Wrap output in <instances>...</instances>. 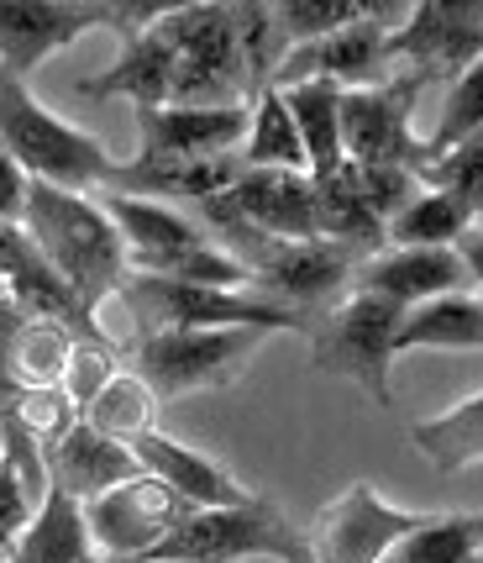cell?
Masks as SVG:
<instances>
[{
  "instance_id": "6da1fadb",
  "label": "cell",
  "mask_w": 483,
  "mask_h": 563,
  "mask_svg": "<svg viewBox=\"0 0 483 563\" xmlns=\"http://www.w3.org/2000/svg\"><path fill=\"white\" fill-rule=\"evenodd\" d=\"M22 232L37 247V258L58 274V285L79 300V311L96 321V311L121 290L126 279V247H121L111 217L96 196H74L58 185H26Z\"/></svg>"
},
{
  "instance_id": "7a4b0ae2",
  "label": "cell",
  "mask_w": 483,
  "mask_h": 563,
  "mask_svg": "<svg viewBox=\"0 0 483 563\" xmlns=\"http://www.w3.org/2000/svg\"><path fill=\"white\" fill-rule=\"evenodd\" d=\"M0 147L16 158V169L26 179L58 185L74 196L105 190V179L116 169V158L105 153L100 137L53 117L48 106H37L26 79H16V74H0Z\"/></svg>"
},
{
  "instance_id": "3957f363",
  "label": "cell",
  "mask_w": 483,
  "mask_h": 563,
  "mask_svg": "<svg viewBox=\"0 0 483 563\" xmlns=\"http://www.w3.org/2000/svg\"><path fill=\"white\" fill-rule=\"evenodd\" d=\"M121 311L132 317L137 338L147 332H211V327H258V332H311V321L268 306L252 290H211V285H173V279H147L126 274L121 279Z\"/></svg>"
},
{
  "instance_id": "277c9868",
  "label": "cell",
  "mask_w": 483,
  "mask_h": 563,
  "mask_svg": "<svg viewBox=\"0 0 483 563\" xmlns=\"http://www.w3.org/2000/svg\"><path fill=\"white\" fill-rule=\"evenodd\" d=\"M153 32L173 53L169 106H247L237 74V43H232V5L194 0V5H164L153 16Z\"/></svg>"
},
{
  "instance_id": "5b68a950",
  "label": "cell",
  "mask_w": 483,
  "mask_h": 563,
  "mask_svg": "<svg viewBox=\"0 0 483 563\" xmlns=\"http://www.w3.org/2000/svg\"><path fill=\"white\" fill-rule=\"evenodd\" d=\"M242 559H279L300 563L305 538L290 527V516L273 500H252L237 511H190L164 542H153L137 563H242Z\"/></svg>"
},
{
  "instance_id": "8992f818",
  "label": "cell",
  "mask_w": 483,
  "mask_h": 563,
  "mask_svg": "<svg viewBox=\"0 0 483 563\" xmlns=\"http://www.w3.org/2000/svg\"><path fill=\"white\" fill-rule=\"evenodd\" d=\"M394 327H400V306H389L379 295L347 290L311 321V364L321 374L352 379L362 395H373L389 411L394 406V390H389Z\"/></svg>"
},
{
  "instance_id": "52a82bcc",
  "label": "cell",
  "mask_w": 483,
  "mask_h": 563,
  "mask_svg": "<svg viewBox=\"0 0 483 563\" xmlns=\"http://www.w3.org/2000/svg\"><path fill=\"white\" fill-rule=\"evenodd\" d=\"M258 327H211V332H147L132 347V374L164 400L237 385L247 358L263 347Z\"/></svg>"
},
{
  "instance_id": "ba28073f",
  "label": "cell",
  "mask_w": 483,
  "mask_h": 563,
  "mask_svg": "<svg viewBox=\"0 0 483 563\" xmlns=\"http://www.w3.org/2000/svg\"><path fill=\"white\" fill-rule=\"evenodd\" d=\"M420 79L415 74H394L384 85H362V90H341L337 96V132H341V158L347 164H400V169H420L431 153L415 137V100H420Z\"/></svg>"
},
{
  "instance_id": "9c48e42d",
  "label": "cell",
  "mask_w": 483,
  "mask_h": 563,
  "mask_svg": "<svg viewBox=\"0 0 483 563\" xmlns=\"http://www.w3.org/2000/svg\"><path fill=\"white\" fill-rule=\"evenodd\" d=\"M405 22L400 5H379L368 0V16L352 26H341L321 43H305V48H290V58L273 74V90H290V85H337V90H362V85H384L394 79L389 69V32Z\"/></svg>"
},
{
  "instance_id": "30bf717a",
  "label": "cell",
  "mask_w": 483,
  "mask_h": 563,
  "mask_svg": "<svg viewBox=\"0 0 483 563\" xmlns=\"http://www.w3.org/2000/svg\"><path fill=\"white\" fill-rule=\"evenodd\" d=\"M79 516H85V538H90V548H96L100 559L105 563H137L153 542H164L173 527L190 516V506H184L164 479L137 474V479H126L116 490L85 500Z\"/></svg>"
},
{
  "instance_id": "8fae6325",
  "label": "cell",
  "mask_w": 483,
  "mask_h": 563,
  "mask_svg": "<svg viewBox=\"0 0 483 563\" xmlns=\"http://www.w3.org/2000/svg\"><path fill=\"white\" fill-rule=\"evenodd\" d=\"M400 64H411V74L426 79H458L473 64H483V5L462 0V5H436L420 0L405 11V22L389 32V69L400 74Z\"/></svg>"
},
{
  "instance_id": "7c38bea8",
  "label": "cell",
  "mask_w": 483,
  "mask_h": 563,
  "mask_svg": "<svg viewBox=\"0 0 483 563\" xmlns=\"http://www.w3.org/2000/svg\"><path fill=\"white\" fill-rule=\"evenodd\" d=\"M362 264V253L341 243H284L273 258H268L263 269H252L247 279V290L263 295L268 306H279V311H294V317L315 321L332 300L352 290V269Z\"/></svg>"
},
{
  "instance_id": "4fadbf2b",
  "label": "cell",
  "mask_w": 483,
  "mask_h": 563,
  "mask_svg": "<svg viewBox=\"0 0 483 563\" xmlns=\"http://www.w3.org/2000/svg\"><path fill=\"white\" fill-rule=\"evenodd\" d=\"M111 26V5L96 0H0V69L26 79L48 53L69 48L74 37Z\"/></svg>"
},
{
  "instance_id": "5bb4252c",
  "label": "cell",
  "mask_w": 483,
  "mask_h": 563,
  "mask_svg": "<svg viewBox=\"0 0 483 563\" xmlns=\"http://www.w3.org/2000/svg\"><path fill=\"white\" fill-rule=\"evenodd\" d=\"M96 206L111 217L121 247H126V274H153V279H164L179 258H190L194 247H211V238H205V232L194 227L190 211H179V206L116 196V190H100Z\"/></svg>"
},
{
  "instance_id": "9a60e30c",
  "label": "cell",
  "mask_w": 483,
  "mask_h": 563,
  "mask_svg": "<svg viewBox=\"0 0 483 563\" xmlns=\"http://www.w3.org/2000/svg\"><path fill=\"white\" fill-rule=\"evenodd\" d=\"M352 290L379 295L389 306H420L436 295H462L479 290V279L468 274L452 247H379L373 258H362L352 269Z\"/></svg>"
},
{
  "instance_id": "2e32d148",
  "label": "cell",
  "mask_w": 483,
  "mask_h": 563,
  "mask_svg": "<svg viewBox=\"0 0 483 563\" xmlns=\"http://www.w3.org/2000/svg\"><path fill=\"white\" fill-rule=\"evenodd\" d=\"M137 158H226L247 137V106H147L137 111Z\"/></svg>"
},
{
  "instance_id": "e0dca14e",
  "label": "cell",
  "mask_w": 483,
  "mask_h": 563,
  "mask_svg": "<svg viewBox=\"0 0 483 563\" xmlns=\"http://www.w3.org/2000/svg\"><path fill=\"white\" fill-rule=\"evenodd\" d=\"M132 459L143 474L164 479L190 511H237V506L258 500V490L232 479V468H221L216 459H205V453H194V448L164 438V432H147V438L132 442Z\"/></svg>"
},
{
  "instance_id": "ac0fdd59",
  "label": "cell",
  "mask_w": 483,
  "mask_h": 563,
  "mask_svg": "<svg viewBox=\"0 0 483 563\" xmlns=\"http://www.w3.org/2000/svg\"><path fill=\"white\" fill-rule=\"evenodd\" d=\"M242 158L226 153V158H132V164H116L105 190L116 196H137V200H205V196H226L237 185Z\"/></svg>"
},
{
  "instance_id": "d6986e66",
  "label": "cell",
  "mask_w": 483,
  "mask_h": 563,
  "mask_svg": "<svg viewBox=\"0 0 483 563\" xmlns=\"http://www.w3.org/2000/svg\"><path fill=\"white\" fill-rule=\"evenodd\" d=\"M43 464H48V485H53V490H64L69 500H79V506L143 474V468H137V459H132V448L105 442L100 432H90L85 421H79V427H69L64 438L53 442L48 453H43Z\"/></svg>"
},
{
  "instance_id": "ffe728a7",
  "label": "cell",
  "mask_w": 483,
  "mask_h": 563,
  "mask_svg": "<svg viewBox=\"0 0 483 563\" xmlns=\"http://www.w3.org/2000/svg\"><path fill=\"white\" fill-rule=\"evenodd\" d=\"M232 206L252 221L258 232L279 243H315V211H311V179L294 169H242L237 185L226 190Z\"/></svg>"
},
{
  "instance_id": "44dd1931",
  "label": "cell",
  "mask_w": 483,
  "mask_h": 563,
  "mask_svg": "<svg viewBox=\"0 0 483 563\" xmlns=\"http://www.w3.org/2000/svg\"><path fill=\"white\" fill-rule=\"evenodd\" d=\"M311 211H315V238L321 243H341L352 253H362V258H373L384 247V221L368 211L352 164H337L332 174L311 179Z\"/></svg>"
},
{
  "instance_id": "7402d4cb",
  "label": "cell",
  "mask_w": 483,
  "mask_h": 563,
  "mask_svg": "<svg viewBox=\"0 0 483 563\" xmlns=\"http://www.w3.org/2000/svg\"><path fill=\"white\" fill-rule=\"evenodd\" d=\"M415 347H458V353H479L483 347L479 290L436 295V300L405 306V311H400V327H394V358H400V353H415Z\"/></svg>"
},
{
  "instance_id": "603a6c76",
  "label": "cell",
  "mask_w": 483,
  "mask_h": 563,
  "mask_svg": "<svg viewBox=\"0 0 483 563\" xmlns=\"http://www.w3.org/2000/svg\"><path fill=\"white\" fill-rule=\"evenodd\" d=\"M169 79H173V53H169V43L147 26V32L121 43V58L100 74V79H85V85H79V96H90V100L126 96L137 111H147V106H169Z\"/></svg>"
},
{
  "instance_id": "cb8c5ba5",
  "label": "cell",
  "mask_w": 483,
  "mask_h": 563,
  "mask_svg": "<svg viewBox=\"0 0 483 563\" xmlns=\"http://www.w3.org/2000/svg\"><path fill=\"white\" fill-rule=\"evenodd\" d=\"M85 559H96V548L85 538L79 500H69L64 490L48 485V500L32 511V521L22 527V538L11 542V553L0 563H85Z\"/></svg>"
},
{
  "instance_id": "d4e9b609",
  "label": "cell",
  "mask_w": 483,
  "mask_h": 563,
  "mask_svg": "<svg viewBox=\"0 0 483 563\" xmlns=\"http://www.w3.org/2000/svg\"><path fill=\"white\" fill-rule=\"evenodd\" d=\"M232 43H237V74H242V100L252 106L258 96L273 90V74L290 58V43L273 22V5L263 0H242L232 5Z\"/></svg>"
},
{
  "instance_id": "484cf974",
  "label": "cell",
  "mask_w": 483,
  "mask_h": 563,
  "mask_svg": "<svg viewBox=\"0 0 483 563\" xmlns=\"http://www.w3.org/2000/svg\"><path fill=\"white\" fill-rule=\"evenodd\" d=\"M284 96V111L294 117V132H300V147H305V179H321V174H332L341 158V132H337V85H290V90H279Z\"/></svg>"
},
{
  "instance_id": "4316f807",
  "label": "cell",
  "mask_w": 483,
  "mask_h": 563,
  "mask_svg": "<svg viewBox=\"0 0 483 563\" xmlns=\"http://www.w3.org/2000/svg\"><path fill=\"white\" fill-rule=\"evenodd\" d=\"M411 442L426 453L436 474H462L483 459V395H468L462 406L441 411L431 421H415Z\"/></svg>"
},
{
  "instance_id": "83f0119b",
  "label": "cell",
  "mask_w": 483,
  "mask_h": 563,
  "mask_svg": "<svg viewBox=\"0 0 483 563\" xmlns=\"http://www.w3.org/2000/svg\"><path fill=\"white\" fill-rule=\"evenodd\" d=\"M158 395L147 390L137 374H126L121 368L116 379L105 385V390L79 411V421L90 427V432H100L105 442H121V448H132L137 438H147V432H158Z\"/></svg>"
},
{
  "instance_id": "f1b7e54d",
  "label": "cell",
  "mask_w": 483,
  "mask_h": 563,
  "mask_svg": "<svg viewBox=\"0 0 483 563\" xmlns=\"http://www.w3.org/2000/svg\"><path fill=\"white\" fill-rule=\"evenodd\" d=\"M242 169H294L305 174V147L294 132V117L284 111V96L268 90L247 106V137L237 147Z\"/></svg>"
},
{
  "instance_id": "f546056e",
  "label": "cell",
  "mask_w": 483,
  "mask_h": 563,
  "mask_svg": "<svg viewBox=\"0 0 483 563\" xmlns=\"http://www.w3.org/2000/svg\"><path fill=\"white\" fill-rule=\"evenodd\" d=\"M468 227H479V211H473V206L441 196V190H420V196L384 227V247H452Z\"/></svg>"
},
{
  "instance_id": "4dcf8cb0",
  "label": "cell",
  "mask_w": 483,
  "mask_h": 563,
  "mask_svg": "<svg viewBox=\"0 0 483 563\" xmlns=\"http://www.w3.org/2000/svg\"><path fill=\"white\" fill-rule=\"evenodd\" d=\"M483 521L479 516H426L415 532L394 542L384 563H479Z\"/></svg>"
},
{
  "instance_id": "1f68e13d",
  "label": "cell",
  "mask_w": 483,
  "mask_h": 563,
  "mask_svg": "<svg viewBox=\"0 0 483 563\" xmlns=\"http://www.w3.org/2000/svg\"><path fill=\"white\" fill-rule=\"evenodd\" d=\"M79 343L69 327L58 321H22V338H16V353H11V385H26V390H53L69 368V347Z\"/></svg>"
},
{
  "instance_id": "d6a6232c",
  "label": "cell",
  "mask_w": 483,
  "mask_h": 563,
  "mask_svg": "<svg viewBox=\"0 0 483 563\" xmlns=\"http://www.w3.org/2000/svg\"><path fill=\"white\" fill-rule=\"evenodd\" d=\"M0 417L16 421L26 438L37 442V453H48L69 427H79V411L69 406V395L58 390V385H53V390H26V385L0 390Z\"/></svg>"
},
{
  "instance_id": "836d02e7",
  "label": "cell",
  "mask_w": 483,
  "mask_h": 563,
  "mask_svg": "<svg viewBox=\"0 0 483 563\" xmlns=\"http://www.w3.org/2000/svg\"><path fill=\"white\" fill-rule=\"evenodd\" d=\"M368 16V0H273V22L284 32L290 48L321 43L341 26H352Z\"/></svg>"
},
{
  "instance_id": "e575fe53",
  "label": "cell",
  "mask_w": 483,
  "mask_h": 563,
  "mask_svg": "<svg viewBox=\"0 0 483 563\" xmlns=\"http://www.w3.org/2000/svg\"><path fill=\"white\" fill-rule=\"evenodd\" d=\"M479 169H483V132L458 147H447V153H436V158H426L415 169V185L420 190H441V196H452L479 211Z\"/></svg>"
},
{
  "instance_id": "d590c367",
  "label": "cell",
  "mask_w": 483,
  "mask_h": 563,
  "mask_svg": "<svg viewBox=\"0 0 483 563\" xmlns=\"http://www.w3.org/2000/svg\"><path fill=\"white\" fill-rule=\"evenodd\" d=\"M479 85H483V64H473L468 74H458L452 79V90H447V100H441V122H436V132L426 137V153H447V147L468 143V137H479L483 132V106H479Z\"/></svg>"
},
{
  "instance_id": "8d00e7d4",
  "label": "cell",
  "mask_w": 483,
  "mask_h": 563,
  "mask_svg": "<svg viewBox=\"0 0 483 563\" xmlns=\"http://www.w3.org/2000/svg\"><path fill=\"white\" fill-rule=\"evenodd\" d=\"M116 374H121V353H111V347H100V343H74L69 347V368H64L58 390L69 395L74 411H85Z\"/></svg>"
},
{
  "instance_id": "74e56055",
  "label": "cell",
  "mask_w": 483,
  "mask_h": 563,
  "mask_svg": "<svg viewBox=\"0 0 483 563\" xmlns=\"http://www.w3.org/2000/svg\"><path fill=\"white\" fill-rule=\"evenodd\" d=\"M352 169H358V190H362V200H368V211L384 221V227L420 196L415 174L400 169V164H352Z\"/></svg>"
},
{
  "instance_id": "f35d334b",
  "label": "cell",
  "mask_w": 483,
  "mask_h": 563,
  "mask_svg": "<svg viewBox=\"0 0 483 563\" xmlns=\"http://www.w3.org/2000/svg\"><path fill=\"white\" fill-rule=\"evenodd\" d=\"M32 521V500L22 495V485H16V474L0 464V559L11 553V542L22 538V527Z\"/></svg>"
},
{
  "instance_id": "ab89813d",
  "label": "cell",
  "mask_w": 483,
  "mask_h": 563,
  "mask_svg": "<svg viewBox=\"0 0 483 563\" xmlns=\"http://www.w3.org/2000/svg\"><path fill=\"white\" fill-rule=\"evenodd\" d=\"M26 179L22 169H16V158L0 147V221H16L22 227V206H26Z\"/></svg>"
},
{
  "instance_id": "60d3db41",
  "label": "cell",
  "mask_w": 483,
  "mask_h": 563,
  "mask_svg": "<svg viewBox=\"0 0 483 563\" xmlns=\"http://www.w3.org/2000/svg\"><path fill=\"white\" fill-rule=\"evenodd\" d=\"M0 300H5V285H0Z\"/></svg>"
}]
</instances>
